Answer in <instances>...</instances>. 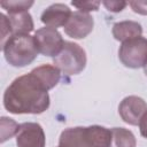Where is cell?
Listing matches in <instances>:
<instances>
[{"mask_svg": "<svg viewBox=\"0 0 147 147\" xmlns=\"http://www.w3.org/2000/svg\"><path fill=\"white\" fill-rule=\"evenodd\" d=\"M119 61L131 69H138L147 62V39L136 37L122 42L118 49Z\"/></svg>", "mask_w": 147, "mask_h": 147, "instance_id": "5", "label": "cell"}, {"mask_svg": "<svg viewBox=\"0 0 147 147\" xmlns=\"http://www.w3.org/2000/svg\"><path fill=\"white\" fill-rule=\"evenodd\" d=\"M110 142L109 147H136L137 140L134 134L124 127L110 129Z\"/></svg>", "mask_w": 147, "mask_h": 147, "instance_id": "14", "label": "cell"}, {"mask_svg": "<svg viewBox=\"0 0 147 147\" xmlns=\"http://www.w3.org/2000/svg\"><path fill=\"white\" fill-rule=\"evenodd\" d=\"M110 129L100 125L68 127L61 132L59 147H109Z\"/></svg>", "mask_w": 147, "mask_h": 147, "instance_id": "2", "label": "cell"}, {"mask_svg": "<svg viewBox=\"0 0 147 147\" xmlns=\"http://www.w3.org/2000/svg\"><path fill=\"white\" fill-rule=\"evenodd\" d=\"M45 132L40 124L26 122L20 124L16 134L17 147H45Z\"/></svg>", "mask_w": 147, "mask_h": 147, "instance_id": "9", "label": "cell"}, {"mask_svg": "<svg viewBox=\"0 0 147 147\" xmlns=\"http://www.w3.org/2000/svg\"><path fill=\"white\" fill-rule=\"evenodd\" d=\"M102 3L109 11H114V13L122 11L127 5V2L125 1H103Z\"/></svg>", "mask_w": 147, "mask_h": 147, "instance_id": "19", "label": "cell"}, {"mask_svg": "<svg viewBox=\"0 0 147 147\" xmlns=\"http://www.w3.org/2000/svg\"><path fill=\"white\" fill-rule=\"evenodd\" d=\"M53 65L65 75H78L86 65V53L76 42L64 41L60 53L53 57Z\"/></svg>", "mask_w": 147, "mask_h": 147, "instance_id": "4", "label": "cell"}, {"mask_svg": "<svg viewBox=\"0 0 147 147\" xmlns=\"http://www.w3.org/2000/svg\"><path fill=\"white\" fill-rule=\"evenodd\" d=\"M144 70H145V75H146V77H147V62H146V64L144 65Z\"/></svg>", "mask_w": 147, "mask_h": 147, "instance_id": "22", "label": "cell"}, {"mask_svg": "<svg viewBox=\"0 0 147 147\" xmlns=\"http://www.w3.org/2000/svg\"><path fill=\"white\" fill-rule=\"evenodd\" d=\"M139 129H140V134L147 139V110L144 113V115L141 116L140 118V122H139Z\"/></svg>", "mask_w": 147, "mask_h": 147, "instance_id": "21", "label": "cell"}, {"mask_svg": "<svg viewBox=\"0 0 147 147\" xmlns=\"http://www.w3.org/2000/svg\"><path fill=\"white\" fill-rule=\"evenodd\" d=\"M142 28L136 21H122L113 25V36L118 41H125L136 37H140Z\"/></svg>", "mask_w": 147, "mask_h": 147, "instance_id": "12", "label": "cell"}, {"mask_svg": "<svg viewBox=\"0 0 147 147\" xmlns=\"http://www.w3.org/2000/svg\"><path fill=\"white\" fill-rule=\"evenodd\" d=\"M11 36L14 34H29L33 30V20L29 11H21L9 14L8 16Z\"/></svg>", "mask_w": 147, "mask_h": 147, "instance_id": "13", "label": "cell"}, {"mask_svg": "<svg viewBox=\"0 0 147 147\" xmlns=\"http://www.w3.org/2000/svg\"><path fill=\"white\" fill-rule=\"evenodd\" d=\"M3 106L11 114H41L49 107L48 91L29 72L15 78L6 88Z\"/></svg>", "mask_w": 147, "mask_h": 147, "instance_id": "1", "label": "cell"}, {"mask_svg": "<svg viewBox=\"0 0 147 147\" xmlns=\"http://www.w3.org/2000/svg\"><path fill=\"white\" fill-rule=\"evenodd\" d=\"M93 26V17L88 13L77 10L71 13V16L68 20L67 24L63 26V29L69 37L74 39H83L92 32Z\"/></svg>", "mask_w": 147, "mask_h": 147, "instance_id": "7", "label": "cell"}, {"mask_svg": "<svg viewBox=\"0 0 147 147\" xmlns=\"http://www.w3.org/2000/svg\"><path fill=\"white\" fill-rule=\"evenodd\" d=\"M146 110V101L137 95H129L124 98L118 106V114L121 118L130 125H138Z\"/></svg>", "mask_w": 147, "mask_h": 147, "instance_id": "8", "label": "cell"}, {"mask_svg": "<svg viewBox=\"0 0 147 147\" xmlns=\"http://www.w3.org/2000/svg\"><path fill=\"white\" fill-rule=\"evenodd\" d=\"M33 5V1H2L0 2V6L6 9L9 14L14 13H21V11H28V9Z\"/></svg>", "mask_w": 147, "mask_h": 147, "instance_id": "16", "label": "cell"}, {"mask_svg": "<svg viewBox=\"0 0 147 147\" xmlns=\"http://www.w3.org/2000/svg\"><path fill=\"white\" fill-rule=\"evenodd\" d=\"M100 1H83V2H71V5L76 8H78L80 11L88 13L91 10H98L100 6Z\"/></svg>", "mask_w": 147, "mask_h": 147, "instance_id": "18", "label": "cell"}, {"mask_svg": "<svg viewBox=\"0 0 147 147\" xmlns=\"http://www.w3.org/2000/svg\"><path fill=\"white\" fill-rule=\"evenodd\" d=\"M0 23H1V47H2L5 42L11 37V31H10L8 17L5 14H0Z\"/></svg>", "mask_w": 147, "mask_h": 147, "instance_id": "17", "label": "cell"}, {"mask_svg": "<svg viewBox=\"0 0 147 147\" xmlns=\"http://www.w3.org/2000/svg\"><path fill=\"white\" fill-rule=\"evenodd\" d=\"M38 52L45 56H56L63 47L64 40L61 33L49 26L41 28L37 30L33 34Z\"/></svg>", "mask_w": 147, "mask_h": 147, "instance_id": "6", "label": "cell"}, {"mask_svg": "<svg viewBox=\"0 0 147 147\" xmlns=\"http://www.w3.org/2000/svg\"><path fill=\"white\" fill-rule=\"evenodd\" d=\"M1 48L6 61L16 68L30 64L39 53L34 38L30 34H14Z\"/></svg>", "mask_w": 147, "mask_h": 147, "instance_id": "3", "label": "cell"}, {"mask_svg": "<svg viewBox=\"0 0 147 147\" xmlns=\"http://www.w3.org/2000/svg\"><path fill=\"white\" fill-rule=\"evenodd\" d=\"M20 125L8 117H1V142L10 139L14 134H17Z\"/></svg>", "mask_w": 147, "mask_h": 147, "instance_id": "15", "label": "cell"}, {"mask_svg": "<svg viewBox=\"0 0 147 147\" xmlns=\"http://www.w3.org/2000/svg\"><path fill=\"white\" fill-rule=\"evenodd\" d=\"M70 8L64 3H53L49 7H47L42 14H41V22L49 28H59L64 26L68 22V20L71 16Z\"/></svg>", "mask_w": 147, "mask_h": 147, "instance_id": "10", "label": "cell"}, {"mask_svg": "<svg viewBox=\"0 0 147 147\" xmlns=\"http://www.w3.org/2000/svg\"><path fill=\"white\" fill-rule=\"evenodd\" d=\"M30 72L38 79V82L47 91L56 86L61 78L60 70L55 65H52V64H41L32 69Z\"/></svg>", "mask_w": 147, "mask_h": 147, "instance_id": "11", "label": "cell"}, {"mask_svg": "<svg viewBox=\"0 0 147 147\" xmlns=\"http://www.w3.org/2000/svg\"><path fill=\"white\" fill-rule=\"evenodd\" d=\"M129 5L134 13L147 15V1H131Z\"/></svg>", "mask_w": 147, "mask_h": 147, "instance_id": "20", "label": "cell"}]
</instances>
